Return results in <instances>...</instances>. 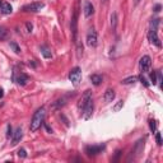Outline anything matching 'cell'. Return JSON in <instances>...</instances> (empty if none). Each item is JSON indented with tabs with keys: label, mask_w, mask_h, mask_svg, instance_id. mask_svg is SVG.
I'll list each match as a JSON object with an SVG mask.
<instances>
[{
	"label": "cell",
	"mask_w": 163,
	"mask_h": 163,
	"mask_svg": "<svg viewBox=\"0 0 163 163\" xmlns=\"http://www.w3.org/2000/svg\"><path fill=\"white\" fill-rule=\"evenodd\" d=\"M138 79H140V82L141 83H143V84L145 85V87H149V83H148V80H147V79H145L144 78V76L143 75H140V76H139V78Z\"/></svg>",
	"instance_id": "obj_28"
},
{
	"label": "cell",
	"mask_w": 163,
	"mask_h": 163,
	"mask_svg": "<svg viewBox=\"0 0 163 163\" xmlns=\"http://www.w3.org/2000/svg\"><path fill=\"white\" fill-rule=\"evenodd\" d=\"M116 26H117V14L112 13L111 14V27H112V31L116 29Z\"/></svg>",
	"instance_id": "obj_20"
},
{
	"label": "cell",
	"mask_w": 163,
	"mask_h": 163,
	"mask_svg": "<svg viewBox=\"0 0 163 163\" xmlns=\"http://www.w3.org/2000/svg\"><path fill=\"white\" fill-rule=\"evenodd\" d=\"M41 54H42V56L45 59H51L52 57V52H51V50L49 49L47 46H41Z\"/></svg>",
	"instance_id": "obj_18"
},
{
	"label": "cell",
	"mask_w": 163,
	"mask_h": 163,
	"mask_svg": "<svg viewBox=\"0 0 163 163\" xmlns=\"http://www.w3.org/2000/svg\"><path fill=\"white\" fill-rule=\"evenodd\" d=\"M76 24H78V11H74L73 14V19H72V32H73V41L74 42H76Z\"/></svg>",
	"instance_id": "obj_11"
},
{
	"label": "cell",
	"mask_w": 163,
	"mask_h": 163,
	"mask_svg": "<svg viewBox=\"0 0 163 163\" xmlns=\"http://www.w3.org/2000/svg\"><path fill=\"white\" fill-rule=\"evenodd\" d=\"M43 7H45V4H43L42 1H33V3H31V4L24 5V7H23V10L24 11H32V13H37V11H40Z\"/></svg>",
	"instance_id": "obj_6"
},
{
	"label": "cell",
	"mask_w": 163,
	"mask_h": 163,
	"mask_svg": "<svg viewBox=\"0 0 163 163\" xmlns=\"http://www.w3.org/2000/svg\"><path fill=\"white\" fill-rule=\"evenodd\" d=\"M69 79L74 85H78L79 82H80V79H82V69L80 68L79 66L73 68V69L70 70V73H69Z\"/></svg>",
	"instance_id": "obj_4"
},
{
	"label": "cell",
	"mask_w": 163,
	"mask_h": 163,
	"mask_svg": "<svg viewBox=\"0 0 163 163\" xmlns=\"http://www.w3.org/2000/svg\"><path fill=\"white\" fill-rule=\"evenodd\" d=\"M3 96H4V91L0 88V98H3Z\"/></svg>",
	"instance_id": "obj_36"
},
{
	"label": "cell",
	"mask_w": 163,
	"mask_h": 163,
	"mask_svg": "<svg viewBox=\"0 0 163 163\" xmlns=\"http://www.w3.org/2000/svg\"><path fill=\"white\" fill-rule=\"evenodd\" d=\"M140 1L141 0H134V7H138V5L140 4Z\"/></svg>",
	"instance_id": "obj_35"
},
{
	"label": "cell",
	"mask_w": 163,
	"mask_h": 163,
	"mask_svg": "<svg viewBox=\"0 0 163 163\" xmlns=\"http://www.w3.org/2000/svg\"><path fill=\"white\" fill-rule=\"evenodd\" d=\"M82 112H83V116H84L85 120H88V118H91L92 114H93V99H91L89 102H88L87 105H85L84 107H83Z\"/></svg>",
	"instance_id": "obj_9"
},
{
	"label": "cell",
	"mask_w": 163,
	"mask_h": 163,
	"mask_svg": "<svg viewBox=\"0 0 163 163\" xmlns=\"http://www.w3.org/2000/svg\"><path fill=\"white\" fill-rule=\"evenodd\" d=\"M115 91L112 89V88H108L107 91L105 92V96H103V99L106 101V102H112V101L115 99Z\"/></svg>",
	"instance_id": "obj_15"
},
{
	"label": "cell",
	"mask_w": 163,
	"mask_h": 163,
	"mask_svg": "<svg viewBox=\"0 0 163 163\" xmlns=\"http://www.w3.org/2000/svg\"><path fill=\"white\" fill-rule=\"evenodd\" d=\"M156 141H157V144L158 145H162V135H161V133H156Z\"/></svg>",
	"instance_id": "obj_24"
},
{
	"label": "cell",
	"mask_w": 163,
	"mask_h": 163,
	"mask_svg": "<svg viewBox=\"0 0 163 163\" xmlns=\"http://www.w3.org/2000/svg\"><path fill=\"white\" fill-rule=\"evenodd\" d=\"M11 138H13V145H17L19 143L20 140H22V138H23V130H22V127H17V130L16 131L13 133V136H11Z\"/></svg>",
	"instance_id": "obj_13"
},
{
	"label": "cell",
	"mask_w": 163,
	"mask_h": 163,
	"mask_svg": "<svg viewBox=\"0 0 163 163\" xmlns=\"http://www.w3.org/2000/svg\"><path fill=\"white\" fill-rule=\"evenodd\" d=\"M107 1H108V0H102V3H105V4H106Z\"/></svg>",
	"instance_id": "obj_37"
},
{
	"label": "cell",
	"mask_w": 163,
	"mask_h": 163,
	"mask_svg": "<svg viewBox=\"0 0 163 163\" xmlns=\"http://www.w3.org/2000/svg\"><path fill=\"white\" fill-rule=\"evenodd\" d=\"M7 136H8V138L13 136V130H11V126H10V125H8V133H7Z\"/></svg>",
	"instance_id": "obj_30"
},
{
	"label": "cell",
	"mask_w": 163,
	"mask_h": 163,
	"mask_svg": "<svg viewBox=\"0 0 163 163\" xmlns=\"http://www.w3.org/2000/svg\"><path fill=\"white\" fill-rule=\"evenodd\" d=\"M149 126H150V130H152V131H156V121L150 120L149 121Z\"/></svg>",
	"instance_id": "obj_29"
},
{
	"label": "cell",
	"mask_w": 163,
	"mask_h": 163,
	"mask_svg": "<svg viewBox=\"0 0 163 163\" xmlns=\"http://www.w3.org/2000/svg\"><path fill=\"white\" fill-rule=\"evenodd\" d=\"M8 38V29L5 27H3V26H0V40L4 41Z\"/></svg>",
	"instance_id": "obj_19"
},
{
	"label": "cell",
	"mask_w": 163,
	"mask_h": 163,
	"mask_svg": "<svg viewBox=\"0 0 163 163\" xmlns=\"http://www.w3.org/2000/svg\"><path fill=\"white\" fill-rule=\"evenodd\" d=\"M26 27H27V31L28 32H32V29H33V26H32V23H26Z\"/></svg>",
	"instance_id": "obj_31"
},
{
	"label": "cell",
	"mask_w": 163,
	"mask_h": 163,
	"mask_svg": "<svg viewBox=\"0 0 163 163\" xmlns=\"http://www.w3.org/2000/svg\"><path fill=\"white\" fill-rule=\"evenodd\" d=\"M143 149H144V139H140V140L136 141L134 149H133V152H131V153H135L134 158L135 157H140V154L143 153Z\"/></svg>",
	"instance_id": "obj_12"
},
{
	"label": "cell",
	"mask_w": 163,
	"mask_h": 163,
	"mask_svg": "<svg viewBox=\"0 0 163 163\" xmlns=\"http://www.w3.org/2000/svg\"><path fill=\"white\" fill-rule=\"evenodd\" d=\"M106 145L105 144H99V145H88L85 147V153H87L88 157H96L101 154L105 150Z\"/></svg>",
	"instance_id": "obj_3"
},
{
	"label": "cell",
	"mask_w": 163,
	"mask_h": 163,
	"mask_svg": "<svg viewBox=\"0 0 163 163\" xmlns=\"http://www.w3.org/2000/svg\"><path fill=\"white\" fill-rule=\"evenodd\" d=\"M122 106H124V101H118V102H117V105L114 107V111H116V112H117L118 110H121V108H122Z\"/></svg>",
	"instance_id": "obj_25"
},
{
	"label": "cell",
	"mask_w": 163,
	"mask_h": 163,
	"mask_svg": "<svg viewBox=\"0 0 163 163\" xmlns=\"http://www.w3.org/2000/svg\"><path fill=\"white\" fill-rule=\"evenodd\" d=\"M91 99H93V97H92V92L89 89H87L83 93L82 98H80V102H79V108H80V111L83 110V107H84L85 105H87L88 102H89Z\"/></svg>",
	"instance_id": "obj_10"
},
{
	"label": "cell",
	"mask_w": 163,
	"mask_h": 163,
	"mask_svg": "<svg viewBox=\"0 0 163 163\" xmlns=\"http://www.w3.org/2000/svg\"><path fill=\"white\" fill-rule=\"evenodd\" d=\"M45 115H46V111H45V107H43V106L36 110V112H34L33 116H32L31 125H29V130H31L32 133L37 131V130L41 127V125L43 124V118H45Z\"/></svg>",
	"instance_id": "obj_1"
},
{
	"label": "cell",
	"mask_w": 163,
	"mask_h": 163,
	"mask_svg": "<svg viewBox=\"0 0 163 163\" xmlns=\"http://www.w3.org/2000/svg\"><path fill=\"white\" fill-rule=\"evenodd\" d=\"M18 157H20V158H26L27 157V152H26V149H19L18 150Z\"/></svg>",
	"instance_id": "obj_26"
},
{
	"label": "cell",
	"mask_w": 163,
	"mask_h": 163,
	"mask_svg": "<svg viewBox=\"0 0 163 163\" xmlns=\"http://www.w3.org/2000/svg\"><path fill=\"white\" fill-rule=\"evenodd\" d=\"M148 38H149V42H150V43L156 45L157 47H162L161 40H159L157 31H150V29H149V33H148Z\"/></svg>",
	"instance_id": "obj_8"
},
{
	"label": "cell",
	"mask_w": 163,
	"mask_h": 163,
	"mask_svg": "<svg viewBox=\"0 0 163 163\" xmlns=\"http://www.w3.org/2000/svg\"><path fill=\"white\" fill-rule=\"evenodd\" d=\"M83 14H84L85 18H91L92 16L94 14V7L91 1L85 0L84 1V7H83Z\"/></svg>",
	"instance_id": "obj_7"
},
{
	"label": "cell",
	"mask_w": 163,
	"mask_h": 163,
	"mask_svg": "<svg viewBox=\"0 0 163 163\" xmlns=\"http://www.w3.org/2000/svg\"><path fill=\"white\" fill-rule=\"evenodd\" d=\"M139 66H140V70L143 73H148L150 70V68H152V59L148 55H144L139 61Z\"/></svg>",
	"instance_id": "obj_5"
},
{
	"label": "cell",
	"mask_w": 163,
	"mask_h": 163,
	"mask_svg": "<svg viewBox=\"0 0 163 163\" xmlns=\"http://www.w3.org/2000/svg\"><path fill=\"white\" fill-rule=\"evenodd\" d=\"M138 82V76H129V78H125L122 79V84H133V83Z\"/></svg>",
	"instance_id": "obj_22"
},
{
	"label": "cell",
	"mask_w": 163,
	"mask_h": 163,
	"mask_svg": "<svg viewBox=\"0 0 163 163\" xmlns=\"http://www.w3.org/2000/svg\"><path fill=\"white\" fill-rule=\"evenodd\" d=\"M10 49L13 50V51L16 52V54H19V52H20V49H19V46L17 45L16 42H10Z\"/></svg>",
	"instance_id": "obj_23"
},
{
	"label": "cell",
	"mask_w": 163,
	"mask_h": 163,
	"mask_svg": "<svg viewBox=\"0 0 163 163\" xmlns=\"http://www.w3.org/2000/svg\"><path fill=\"white\" fill-rule=\"evenodd\" d=\"M16 82L18 83L19 85H22V87H23V85H26L29 82V76L27 75V74H24V73H19L18 76L16 78Z\"/></svg>",
	"instance_id": "obj_14"
},
{
	"label": "cell",
	"mask_w": 163,
	"mask_h": 163,
	"mask_svg": "<svg viewBox=\"0 0 163 163\" xmlns=\"http://www.w3.org/2000/svg\"><path fill=\"white\" fill-rule=\"evenodd\" d=\"M89 79H91V82H92V84L93 85H99L103 80L102 75H99V74H92V75L89 76Z\"/></svg>",
	"instance_id": "obj_17"
},
{
	"label": "cell",
	"mask_w": 163,
	"mask_h": 163,
	"mask_svg": "<svg viewBox=\"0 0 163 163\" xmlns=\"http://www.w3.org/2000/svg\"><path fill=\"white\" fill-rule=\"evenodd\" d=\"M150 80H152L153 84H157V72L150 73Z\"/></svg>",
	"instance_id": "obj_27"
},
{
	"label": "cell",
	"mask_w": 163,
	"mask_h": 163,
	"mask_svg": "<svg viewBox=\"0 0 163 163\" xmlns=\"http://www.w3.org/2000/svg\"><path fill=\"white\" fill-rule=\"evenodd\" d=\"M161 9H162L161 4H157L156 7H154V11H156V13H158V11H161Z\"/></svg>",
	"instance_id": "obj_33"
},
{
	"label": "cell",
	"mask_w": 163,
	"mask_h": 163,
	"mask_svg": "<svg viewBox=\"0 0 163 163\" xmlns=\"http://www.w3.org/2000/svg\"><path fill=\"white\" fill-rule=\"evenodd\" d=\"M159 22H161V19H158V18L152 19V22H150V31H157L159 26Z\"/></svg>",
	"instance_id": "obj_21"
},
{
	"label": "cell",
	"mask_w": 163,
	"mask_h": 163,
	"mask_svg": "<svg viewBox=\"0 0 163 163\" xmlns=\"http://www.w3.org/2000/svg\"><path fill=\"white\" fill-rule=\"evenodd\" d=\"M45 127H46V130H47L49 133H52V129H51V127H50L49 125H47V124H45Z\"/></svg>",
	"instance_id": "obj_34"
},
{
	"label": "cell",
	"mask_w": 163,
	"mask_h": 163,
	"mask_svg": "<svg viewBox=\"0 0 163 163\" xmlns=\"http://www.w3.org/2000/svg\"><path fill=\"white\" fill-rule=\"evenodd\" d=\"M0 10H1L3 14H10L13 11V8L9 3H1L0 4Z\"/></svg>",
	"instance_id": "obj_16"
},
{
	"label": "cell",
	"mask_w": 163,
	"mask_h": 163,
	"mask_svg": "<svg viewBox=\"0 0 163 163\" xmlns=\"http://www.w3.org/2000/svg\"><path fill=\"white\" fill-rule=\"evenodd\" d=\"M0 4H1V1H0Z\"/></svg>",
	"instance_id": "obj_38"
},
{
	"label": "cell",
	"mask_w": 163,
	"mask_h": 163,
	"mask_svg": "<svg viewBox=\"0 0 163 163\" xmlns=\"http://www.w3.org/2000/svg\"><path fill=\"white\" fill-rule=\"evenodd\" d=\"M85 42H87L88 47H96L98 45V34H97L96 29L91 28L87 33V37H85Z\"/></svg>",
	"instance_id": "obj_2"
},
{
	"label": "cell",
	"mask_w": 163,
	"mask_h": 163,
	"mask_svg": "<svg viewBox=\"0 0 163 163\" xmlns=\"http://www.w3.org/2000/svg\"><path fill=\"white\" fill-rule=\"evenodd\" d=\"M60 117H61V118H63V120H64V124H65V125H66V126H69V121H68V118L65 117V116H64L63 114L60 115Z\"/></svg>",
	"instance_id": "obj_32"
}]
</instances>
